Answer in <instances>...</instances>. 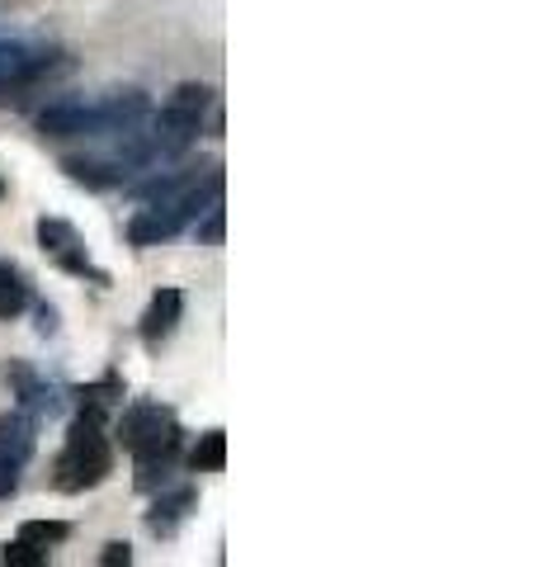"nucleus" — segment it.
Wrapping results in <instances>:
<instances>
[{
	"label": "nucleus",
	"mask_w": 538,
	"mask_h": 567,
	"mask_svg": "<svg viewBox=\"0 0 538 567\" xmlns=\"http://www.w3.org/2000/svg\"><path fill=\"white\" fill-rule=\"evenodd\" d=\"M118 440H123V450H133V458H137V477H133L137 492H161L170 483V468L179 458V440H185L179 416L170 406H161V402L123 406Z\"/></svg>",
	"instance_id": "nucleus-1"
},
{
	"label": "nucleus",
	"mask_w": 538,
	"mask_h": 567,
	"mask_svg": "<svg viewBox=\"0 0 538 567\" xmlns=\"http://www.w3.org/2000/svg\"><path fill=\"white\" fill-rule=\"evenodd\" d=\"M223 199V166H204V171H194L179 181L166 199H156V204H142L133 213V223H128V241L133 246H161V241H170L179 237L189 223H199V213L208 204H218Z\"/></svg>",
	"instance_id": "nucleus-2"
},
{
	"label": "nucleus",
	"mask_w": 538,
	"mask_h": 567,
	"mask_svg": "<svg viewBox=\"0 0 538 567\" xmlns=\"http://www.w3.org/2000/svg\"><path fill=\"white\" fill-rule=\"evenodd\" d=\"M152 114L142 91H114L104 100H58L39 114V133L48 137H118Z\"/></svg>",
	"instance_id": "nucleus-3"
},
{
	"label": "nucleus",
	"mask_w": 538,
	"mask_h": 567,
	"mask_svg": "<svg viewBox=\"0 0 538 567\" xmlns=\"http://www.w3.org/2000/svg\"><path fill=\"white\" fill-rule=\"evenodd\" d=\"M114 473V445L100 425V412H81L66 431V445L58 454V487L62 492H90Z\"/></svg>",
	"instance_id": "nucleus-4"
},
{
	"label": "nucleus",
	"mask_w": 538,
	"mask_h": 567,
	"mask_svg": "<svg viewBox=\"0 0 538 567\" xmlns=\"http://www.w3.org/2000/svg\"><path fill=\"white\" fill-rule=\"evenodd\" d=\"M213 110V91L199 81H185V85H175L170 100L161 104V114L147 118V128H152V147L161 162H170V156H179L185 147H194L204 133V114Z\"/></svg>",
	"instance_id": "nucleus-5"
},
{
	"label": "nucleus",
	"mask_w": 538,
	"mask_h": 567,
	"mask_svg": "<svg viewBox=\"0 0 538 567\" xmlns=\"http://www.w3.org/2000/svg\"><path fill=\"white\" fill-rule=\"evenodd\" d=\"M39 246H43V256L58 265V270L100 284V289H110V270H100V265L90 260L81 233H76V227H71L66 218H39Z\"/></svg>",
	"instance_id": "nucleus-6"
},
{
	"label": "nucleus",
	"mask_w": 538,
	"mask_h": 567,
	"mask_svg": "<svg viewBox=\"0 0 538 567\" xmlns=\"http://www.w3.org/2000/svg\"><path fill=\"white\" fill-rule=\"evenodd\" d=\"M48 71H52V52L48 48L0 39V91H24V85L48 76Z\"/></svg>",
	"instance_id": "nucleus-7"
},
{
	"label": "nucleus",
	"mask_w": 538,
	"mask_h": 567,
	"mask_svg": "<svg viewBox=\"0 0 538 567\" xmlns=\"http://www.w3.org/2000/svg\"><path fill=\"white\" fill-rule=\"evenodd\" d=\"M179 317H185V293H179V289H156L147 312H142V322H137L142 346L156 350L161 341H170L175 327H179Z\"/></svg>",
	"instance_id": "nucleus-8"
},
{
	"label": "nucleus",
	"mask_w": 538,
	"mask_h": 567,
	"mask_svg": "<svg viewBox=\"0 0 538 567\" xmlns=\"http://www.w3.org/2000/svg\"><path fill=\"white\" fill-rule=\"evenodd\" d=\"M10 388H14V398H20V402L29 406V412H39V416H58V412H62L58 388L43 383L29 364H10Z\"/></svg>",
	"instance_id": "nucleus-9"
},
{
	"label": "nucleus",
	"mask_w": 538,
	"mask_h": 567,
	"mask_svg": "<svg viewBox=\"0 0 538 567\" xmlns=\"http://www.w3.org/2000/svg\"><path fill=\"white\" fill-rule=\"evenodd\" d=\"M194 502H199L194 487H175L166 496H156V506L147 511V529H152V535H161V539H170L175 529H179V520L194 511Z\"/></svg>",
	"instance_id": "nucleus-10"
},
{
	"label": "nucleus",
	"mask_w": 538,
	"mask_h": 567,
	"mask_svg": "<svg viewBox=\"0 0 538 567\" xmlns=\"http://www.w3.org/2000/svg\"><path fill=\"white\" fill-rule=\"evenodd\" d=\"M66 175H71V181H81V185H90V189H114V185H128V175H123L114 162H110V156H104V162H100V156H66Z\"/></svg>",
	"instance_id": "nucleus-11"
},
{
	"label": "nucleus",
	"mask_w": 538,
	"mask_h": 567,
	"mask_svg": "<svg viewBox=\"0 0 538 567\" xmlns=\"http://www.w3.org/2000/svg\"><path fill=\"white\" fill-rule=\"evenodd\" d=\"M29 454H33V421L24 412L0 416V458H10V464L20 468V464H29Z\"/></svg>",
	"instance_id": "nucleus-12"
},
{
	"label": "nucleus",
	"mask_w": 538,
	"mask_h": 567,
	"mask_svg": "<svg viewBox=\"0 0 538 567\" xmlns=\"http://www.w3.org/2000/svg\"><path fill=\"white\" fill-rule=\"evenodd\" d=\"M24 308H29V284H24V275L14 270V265L0 260V322H14Z\"/></svg>",
	"instance_id": "nucleus-13"
},
{
	"label": "nucleus",
	"mask_w": 538,
	"mask_h": 567,
	"mask_svg": "<svg viewBox=\"0 0 538 567\" xmlns=\"http://www.w3.org/2000/svg\"><path fill=\"white\" fill-rule=\"evenodd\" d=\"M189 468L194 473H223L227 468V435L223 431L199 435V445L189 450Z\"/></svg>",
	"instance_id": "nucleus-14"
},
{
	"label": "nucleus",
	"mask_w": 538,
	"mask_h": 567,
	"mask_svg": "<svg viewBox=\"0 0 538 567\" xmlns=\"http://www.w3.org/2000/svg\"><path fill=\"white\" fill-rule=\"evenodd\" d=\"M20 539L39 544V548H58V544L71 539V525L66 520H24L20 525Z\"/></svg>",
	"instance_id": "nucleus-15"
},
{
	"label": "nucleus",
	"mask_w": 538,
	"mask_h": 567,
	"mask_svg": "<svg viewBox=\"0 0 538 567\" xmlns=\"http://www.w3.org/2000/svg\"><path fill=\"white\" fill-rule=\"evenodd\" d=\"M0 563H10V567H48V548L29 544V539H14V544L0 548Z\"/></svg>",
	"instance_id": "nucleus-16"
},
{
	"label": "nucleus",
	"mask_w": 538,
	"mask_h": 567,
	"mask_svg": "<svg viewBox=\"0 0 538 567\" xmlns=\"http://www.w3.org/2000/svg\"><path fill=\"white\" fill-rule=\"evenodd\" d=\"M199 241L204 246H223V233H227V213H223V199L218 204H208L204 213H199Z\"/></svg>",
	"instance_id": "nucleus-17"
},
{
	"label": "nucleus",
	"mask_w": 538,
	"mask_h": 567,
	"mask_svg": "<svg viewBox=\"0 0 538 567\" xmlns=\"http://www.w3.org/2000/svg\"><path fill=\"white\" fill-rule=\"evenodd\" d=\"M100 563H104V567H128V563H133V544H123V539H114V544H104V554H100Z\"/></svg>",
	"instance_id": "nucleus-18"
},
{
	"label": "nucleus",
	"mask_w": 538,
	"mask_h": 567,
	"mask_svg": "<svg viewBox=\"0 0 538 567\" xmlns=\"http://www.w3.org/2000/svg\"><path fill=\"white\" fill-rule=\"evenodd\" d=\"M14 487H20V468H14L10 458H0V502H6Z\"/></svg>",
	"instance_id": "nucleus-19"
},
{
	"label": "nucleus",
	"mask_w": 538,
	"mask_h": 567,
	"mask_svg": "<svg viewBox=\"0 0 538 567\" xmlns=\"http://www.w3.org/2000/svg\"><path fill=\"white\" fill-rule=\"evenodd\" d=\"M0 189H6V185H0Z\"/></svg>",
	"instance_id": "nucleus-20"
}]
</instances>
